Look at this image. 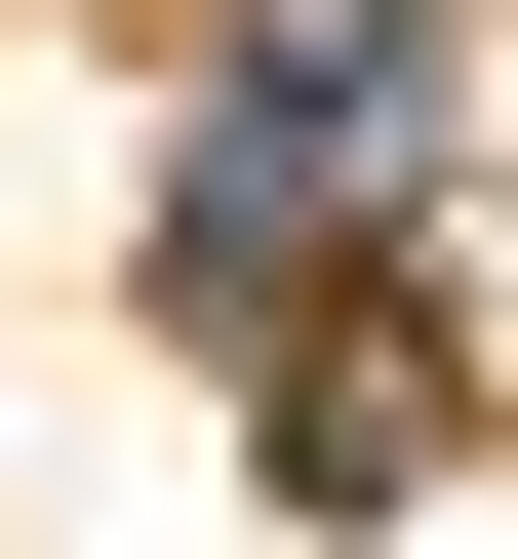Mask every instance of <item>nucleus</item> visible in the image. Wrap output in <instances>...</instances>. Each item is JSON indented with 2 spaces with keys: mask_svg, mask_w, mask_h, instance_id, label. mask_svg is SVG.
<instances>
[{
  "mask_svg": "<svg viewBox=\"0 0 518 559\" xmlns=\"http://www.w3.org/2000/svg\"><path fill=\"white\" fill-rule=\"evenodd\" d=\"M399 200V40H200V160H160V320H279V280Z\"/></svg>",
  "mask_w": 518,
  "mask_h": 559,
  "instance_id": "1",
  "label": "nucleus"
},
{
  "mask_svg": "<svg viewBox=\"0 0 518 559\" xmlns=\"http://www.w3.org/2000/svg\"><path fill=\"white\" fill-rule=\"evenodd\" d=\"M240 360H279V479H320V520H399V479H438V320H359V280H279Z\"/></svg>",
  "mask_w": 518,
  "mask_h": 559,
  "instance_id": "2",
  "label": "nucleus"
}]
</instances>
